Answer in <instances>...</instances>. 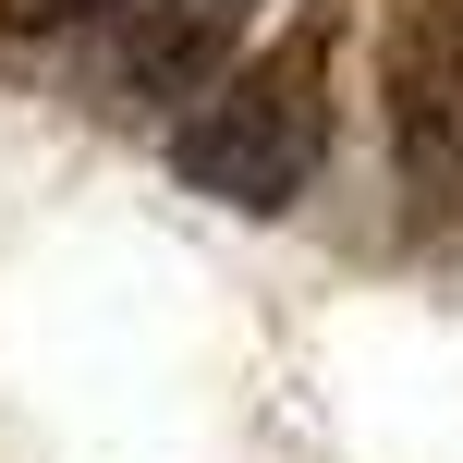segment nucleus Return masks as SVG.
<instances>
[{"mask_svg": "<svg viewBox=\"0 0 463 463\" xmlns=\"http://www.w3.org/2000/svg\"><path fill=\"white\" fill-rule=\"evenodd\" d=\"M317 159H329V49L317 37L256 49L244 73H220L184 110V135H171V171H184L195 195H220V208H244V220L293 208V195L317 184Z\"/></svg>", "mask_w": 463, "mask_h": 463, "instance_id": "1", "label": "nucleus"}, {"mask_svg": "<svg viewBox=\"0 0 463 463\" xmlns=\"http://www.w3.org/2000/svg\"><path fill=\"white\" fill-rule=\"evenodd\" d=\"M378 98H391L402 195L427 220H463V0H402L378 49Z\"/></svg>", "mask_w": 463, "mask_h": 463, "instance_id": "2", "label": "nucleus"}, {"mask_svg": "<svg viewBox=\"0 0 463 463\" xmlns=\"http://www.w3.org/2000/svg\"><path fill=\"white\" fill-rule=\"evenodd\" d=\"M256 24V0H110V73L122 110H195L220 86L232 37Z\"/></svg>", "mask_w": 463, "mask_h": 463, "instance_id": "3", "label": "nucleus"}, {"mask_svg": "<svg viewBox=\"0 0 463 463\" xmlns=\"http://www.w3.org/2000/svg\"><path fill=\"white\" fill-rule=\"evenodd\" d=\"M86 13H110V0H0L13 37H61V24H86Z\"/></svg>", "mask_w": 463, "mask_h": 463, "instance_id": "4", "label": "nucleus"}]
</instances>
